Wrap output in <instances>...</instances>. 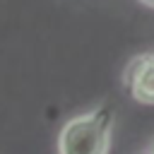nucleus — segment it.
Segmentation results:
<instances>
[{
    "label": "nucleus",
    "instance_id": "nucleus-1",
    "mask_svg": "<svg viewBox=\"0 0 154 154\" xmlns=\"http://www.w3.org/2000/svg\"><path fill=\"white\" fill-rule=\"evenodd\" d=\"M113 120L116 111L111 103L70 118L58 135V154H108Z\"/></svg>",
    "mask_w": 154,
    "mask_h": 154
},
{
    "label": "nucleus",
    "instance_id": "nucleus-2",
    "mask_svg": "<svg viewBox=\"0 0 154 154\" xmlns=\"http://www.w3.org/2000/svg\"><path fill=\"white\" fill-rule=\"evenodd\" d=\"M123 84L135 101L154 106V53L135 55L123 70Z\"/></svg>",
    "mask_w": 154,
    "mask_h": 154
},
{
    "label": "nucleus",
    "instance_id": "nucleus-3",
    "mask_svg": "<svg viewBox=\"0 0 154 154\" xmlns=\"http://www.w3.org/2000/svg\"><path fill=\"white\" fill-rule=\"evenodd\" d=\"M140 2H144V5H149V7H154V0H140Z\"/></svg>",
    "mask_w": 154,
    "mask_h": 154
},
{
    "label": "nucleus",
    "instance_id": "nucleus-4",
    "mask_svg": "<svg viewBox=\"0 0 154 154\" xmlns=\"http://www.w3.org/2000/svg\"><path fill=\"white\" fill-rule=\"evenodd\" d=\"M147 154H154V144H152V147H149V152H147Z\"/></svg>",
    "mask_w": 154,
    "mask_h": 154
}]
</instances>
